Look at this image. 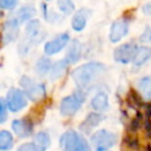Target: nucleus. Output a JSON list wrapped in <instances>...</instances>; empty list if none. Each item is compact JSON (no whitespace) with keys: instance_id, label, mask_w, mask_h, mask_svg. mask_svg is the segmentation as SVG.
<instances>
[{"instance_id":"17","label":"nucleus","mask_w":151,"mask_h":151,"mask_svg":"<svg viewBox=\"0 0 151 151\" xmlns=\"http://www.w3.org/2000/svg\"><path fill=\"white\" fill-rule=\"evenodd\" d=\"M101 120H103V116H101L100 113H98V112H92V113H90V114L85 118V120L80 124L79 127H80V130H81L83 132L90 133L91 130H93Z\"/></svg>"},{"instance_id":"3","label":"nucleus","mask_w":151,"mask_h":151,"mask_svg":"<svg viewBox=\"0 0 151 151\" xmlns=\"http://www.w3.org/2000/svg\"><path fill=\"white\" fill-rule=\"evenodd\" d=\"M59 142L63 151H91L87 140L74 130L66 131Z\"/></svg>"},{"instance_id":"16","label":"nucleus","mask_w":151,"mask_h":151,"mask_svg":"<svg viewBox=\"0 0 151 151\" xmlns=\"http://www.w3.org/2000/svg\"><path fill=\"white\" fill-rule=\"evenodd\" d=\"M81 50H83L81 44H80L77 39L72 40L71 44H70V46H68V48H67L66 58H65V59H66L70 64H76V63H78V61L80 60V58H81Z\"/></svg>"},{"instance_id":"30","label":"nucleus","mask_w":151,"mask_h":151,"mask_svg":"<svg viewBox=\"0 0 151 151\" xmlns=\"http://www.w3.org/2000/svg\"><path fill=\"white\" fill-rule=\"evenodd\" d=\"M142 11H143V13H144V14H146V15H151V2L145 4V5L143 6Z\"/></svg>"},{"instance_id":"15","label":"nucleus","mask_w":151,"mask_h":151,"mask_svg":"<svg viewBox=\"0 0 151 151\" xmlns=\"http://www.w3.org/2000/svg\"><path fill=\"white\" fill-rule=\"evenodd\" d=\"M91 107L97 112H103L109 109V97L104 91L97 92L92 100H91Z\"/></svg>"},{"instance_id":"21","label":"nucleus","mask_w":151,"mask_h":151,"mask_svg":"<svg viewBox=\"0 0 151 151\" xmlns=\"http://www.w3.org/2000/svg\"><path fill=\"white\" fill-rule=\"evenodd\" d=\"M52 60L48 57H40L35 63V72L39 77H45L50 73L52 67Z\"/></svg>"},{"instance_id":"7","label":"nucleus","mask_w":151,"mask_h":151,"mask_svg":"<svg viewBox=\"0 0 151 151\" xmlns=\"http://www.w3.org/2000/svg\"><path fill=\"white\" fill-rule=\"evenodd\" d=\"M5 100H6L8 110L12 111V112H19L24 107L27 106V97H26V94L24 93L22 90L17 88V87H12V88L8 90Z\"/></svg>"},{"instance_id":"18","label":"nucleus","mask_w":151,"mask_h":151,"mask_svg":"<svg viewBox=\"0 0 151 151\" xmlns=\"http://www.w3.org/2000/svg\"><path fill=\"white\" fill-rule=\"evenodd\" d=\"M151 59V47H147V46H142L138 48L137 51V54L132 61L133 66L136 68L138 67H142L145 63H147L149 60Z\"/></svg>"},{"instance_id":"22","label":"nucleus","mask_w":151,"mask_h":151,"mask_svg":"<svg viewBox=\"0 0 151 151\" xmlns=\"http://www.w3.org/2000/svg\"><path fill=\"white\" fill-rule=\"evenodd\" d=\"M33 143L34 145L40 150V151H46L51 144V139H50V136L47 132H44V131H40L38 132L35 136H34V139H33Z\"/></svg>"},{"instance_id":"11","label":"nucleus","mask_w":151,"mask_h":151,"mask_svg":"<svg viewBox=\"0 0 151 151\" xmlns=\"http://www.w3.org/2000/svg\"><path fill=\"white\" fill-rule=\"evenodd\" d=\"M127 32H129V22L124 19H118L113 21V24L111 25L109 39L111 42H118L127 34Z\"/></svg>"},{"instance_id":"19","label":"nucleus","mask_w":151,"mask_h":151,"mask_svg":"<svg viewBox=\"0 0 151 151\" xmlns=\"http://www.w3.org/2000/svg\"><path fill=\"white\" fill-rule=\"evenodd\" d=\"M34 15H35V8L32 5H24L15 13V18L20 21V24L25 22V21L28 22V21L33 20Z\"/></svg>"},{"instance_id":"28","label":"nucleus","mask_w":151,"mask_h":151,"mask_svg":"<svg viewBox=\"0 0 151 151\" xmlns=\"http://www.w3.org/2000/svg\"><path fill=\"white\" fill-rule=\"evenodd\" d=\"M139 40H140L142 42H151V27H150V26L145 27L144 32L140 34Z\"/></svg>"},{"instance_id":"26","label":"nucleus","mask_w":151,"mask_h":151,"mask_svg":"<svg viewBox=\"0 0 151 151\" xmlns=\"http://www.w3.org/2000/svg\"><path fill=\"white\" fill-rule=\"evenodd\" d=\"M7 104L4 98H0V124H2L7 119Z\"/></svg>"},{"instance_id":"32","label":"nucleus","mask_w":151,"mask_h":151,"mask_svg":"<svg viewBox=\"0 0 151 151\" xmlns=\"http://www.w3.org/2000/svg\"><path fill=\"white\" fill-rule=\"evenodd\" d=\"M46 1H50V0H46Z\"/></svg>"},{"instance_id":"6","label":"nucleus","mask_w":151,"mask_h":151,"mask_svg":"<svg viewBox=\"0 0 151 151\" xmlns=\"http://www.w3.org/2000/svg\"><path fill=\"white\" fill-rule=\"evenodd\" d=\"M117 143V134L105 129L96 131L91 137V144L97 151H107Z\"/></svg>"},{"instance_id":"5","label":"nucleus","mask_w":151,"mask_h":151,"mask_svg":"<svg viewBox=\"0 0 151 151\" xmlns=\"http://www.w3.org/2000/svg\"><path fill=\"white\" fill-rule=\"evenodd\" d=\"M85 101V93L81 90L76 91L74 93L65 97L60 101V113L65 117L73 116Z\"/></svg>"},{"instance_id":"20","label":"nucleus","mask_w":151,"mask_h":151,"mask_svg":"<svg viewBox=\"0 0 151 151\" xmlns=\"http://www.w3.org/2000/svg\"><path fill=\"white\" fill-rule=\"evenodd\" d=\"M137 88L139 90L140 94L146 100H151V77L145 76L138 79L137 81Z\"/></svg>"},{"instance_id":"10","label":"nucleus","mask_w":151,"mask_h":151,"mask_svg":"<svg viewBox=\"0 0 151 151\" xmlns=\"http://www.w3.org/2000/svg\"><path fill=\"white\" fill-rule=\"evenodd\" d=\"M70 42V35L68 33H61L59 35H57L55 38H53L52 40L47 41L44 46V52L47 55H53L59 53L61 50H64L67 44Z\"/></svg>"},{"instance_id":"29","label":"nucleus","mask_w":151,"mask_h":151,"mask_svg":"<svg viewBox=\"0 0 151 151\" xmlns=\"http://www.w3.org/2000/svg\"><path fill=\"white\" fill-rule=\"evenodd\" d=\"M18 151H40V150L32 142V143H25V144L20 145L19 149H18Z\"/></svg>"},{"instance_id":"2","label":"nucleus","mask_w":151,"mask_h":151,"mask_svg":"<svg viewBox=\"0 0 151 151\" xmlns=\"http://www.w3.org/2000/svg\"><path fill=\"white\" fill-rule=\"evenodd\" d=\"M44 37H45V33L42 31L40 21L37 19L28 21L25 27V38L26 39L22 44H20L19 52H21V54H26L27 51L29 50V47L33 45L40 44L42 41Z\"/></svg>"},{"instance_id":"1","label":"nucleus","mask_w":151,"mask_h":151,"mask_svg":"<svg viewBox=\"0 0 151 151\" xmlns=\"http://www.w3.org/2000/svg\"><path fill=\"white\" fill-rule=\"evenodd\" d=\"M105 72L106 67L104 64L91 61L76 67L72 72V78L76 85L79 87V90L84 91L90 88Z\"/></svg>"},{"instance_id":"13","label":"nucleus","mask_w":151,"mask_h":151,"mask_svg":"<svg viewBox=\"0 0 151 151\" xmlns=\"http://www.w3.org/2000/svg\"><path fill=\"white\" fill-rule=\"evenodd\" d=\"M88 17H90V11L86 8H81L78 12H76L72 18V21H71V26H72L73 31L81 32L86 27Z\"/></svg>"},{"instance_id":"25","label":"nucleus","mask_w":151,"mask_h":151,"mask_svg":"<svg viewBox=\"0 0 151 151\" xmlns=\"http://www.w3.org/2000/svg\"><path fill=\"white\" fill-rule=\"evenodd\" d=\"M41 12L44 13V18H45L47 21H50V22H59V21L63 20L58 14H55L53 11H51L45 4H44V5L41 4Z\"/></svg>"},{"instance_id":"12","label":"nucleus","mask_w":151,"mask_h":151,"mask_svg":"<svg viewBox=\"0 0 151 151\" xmlns=\"http://www.w3.org/2000/svg\"><path fill=\"white\" fill-rule=\"evenodd\" d=\"M12 130L19 138H27L33 132V123L28 118L14 119L12 122Z\"/></svg>"},{"instance_id":"24","label":"nucleus","mask_w":151,"mask_h":151,"mask_svg":"<svg viewBox=\"0 0 151 151\" xmlns=\"http://www.w3.org/2000/svg\"><path fill=\"white\" fill-rule=\"evenodd\" d=\"M57 6L60 11V13L68 15L76 11L74 2L72 0H57Z\"/></svg>"},{"instance_id":"14","label":"nucleus","mask_w":151,"mask_h":151,"mask_svg":"<svg viewBox=\"0 0 151 151\" xmlns=\"http://www.w3.org/2000/svg\"><path fill=\"white\" fill-rule=\"evenodd\" d=\"M68 65H70V63L66 59H60V60H57L55 63H53L52 67L50 70V73H48L50 80L54 81V80L61 78L65 74V72L67 71Z\"/></svg>"},{"instance_id":"31","label":"nucleus","mask_w":151,"mask_h":151,"mask_svg":"<svg viewBox=\"0 0 151 151\" xmlns=\"http://www.w3.org/2000/svg\"><path fill=\"white\" fill-rule=\"evenodd\" d=\"M4 17V12H2V9H1V7H0V19Z\"/></svg>"},{"instance_id":"23","label":"nucleus","mask_w":151,"mask_h":151,"mask_svg":"<svg viewBox=\"0 0 151 151\" xmlns=\"http://www.w3.org/2000/svg\"><path fill=\"white\" fill-rule=\"evenodd\" d=\"M13 136L7 130L0 131V150L1 151H8L13 147Z\"/></svg>"},{"instance_id":"4","label":"nucleus","mask_w":151,"mask_h":151,"mask_svg":"<svg viewBox=\"0 0 151 151\" xmlns=\"http://www.w3.org/2000/svg\"><path fill=\"white\" fill-rule=\"evenodd\" d=\"M20 86L22 87L24 93L26 94L27 99L32 101H39L45 98L46 96V87L42 83H37L28 76H22L20 78Z\"/></svg>"},{"instance_id":"27","label":"nucleus","mask_w":151,"mask_h":151,"mask_svg":"<svg viewBox=\"0 0 151 151\" xmlns=\"http://www.w3.org/2000/svg\"><path fill=\"white\" fill-rule=\"evenodd\" d=\"M18 5V0H0V7L4 9H13Z\"/></svg>"},{"instance_id":"8","label":"nucleus","mask_w":151,"mask_h":151,"mask_svg":"<svg viewBox=\"0 0 151 151\" xmlns=\"http://www.w3.org/2000/svg\"><path fill=\"white\" fill-rule=\"evenodd\" d=\"M19 32H20V21L15 17L7 19L1 28V34H0L1 44L8 45L14 40H17V38L19 37Z\"/></svg>"},{"instance_id":"9","label":"nucleus","mask_w":151,"mask_h":151,"mask_svg":"<svg viewBox=\"0 0 151 151\" xmlns=\"http://www.w3.org/2000/svg\"><path fill=\"white\" fill-rule=\"evenodd\" d=\"M138 46L134 44V42H125L120 46H118L114 52H113V59L119 63V64H129V63H132L136 54H137V51H138Z\"/></svg>"}]
</instances>
